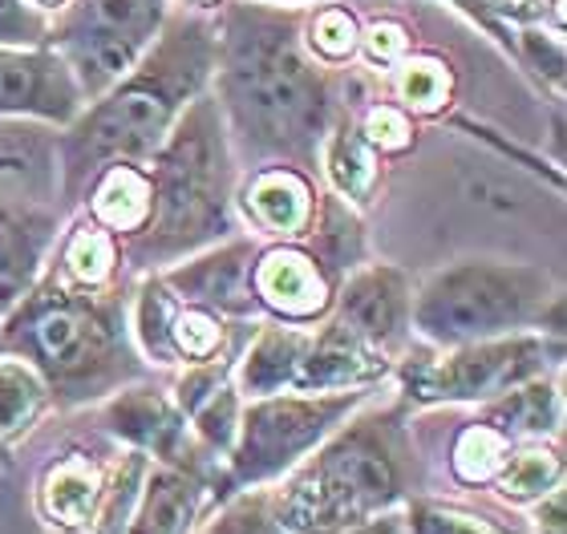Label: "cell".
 Wrapping results in <instances>:
<instances>
[{"mask_svg": "<svg viewBox=\"0 0 567 534\" xmlns=\"http://www.w3.org/2000/svg\"><path fill=\"white\" fill-rule=\"evenodd\" d=\"M215 65L227 143L244 146L260 167H317L332 102L324 73L300 53L296 12L231 4L224 36H215Z\"/></svg>", "mask_w": 567, "mask_h": 534, "instance_id": "cell-1", "label": "cell"}, {"mask_svg": "<svg viewBox=\"0 0 567 534\" xmlns=\"http://www.w3.org/2000/svg\"><path fill=\"white\" fill-rule=\"evenodd\" d=\"M215 70V29L199 17L166 21L158 45L146 49L131 73L114 82L97 106L82 109L61 134V195L78 202L114 163L146 167L166 143L178 114L199 97Z\"/></svg>", "mask_w": 567, "mask_h": 534, "instance_id": "cell-2", "label": "cell"}, {"mask_svg": "<svg viewBox=\"0 0 567 534\" xmlns=\"http://www.w3.org/2000/svg\"><path fill=\"white\" fill-rule=\"evenodd\" d=\"M0 353H12L45 377L61 409L102 401L146 373L134 348L126 300L102 287H78L53 272L12 304L0 328Z\"/></svg>", "mask_w": 567, "mask_h": 534, "instance_id": "cell-3", "label": "cell"}, {"mask_svg": "<svg viewBox=\"0 0 567 534\" xmlns=\"http://www.w3.org/2000/svg\"><path fill=\"white\" fill-rule=\"evenodd\" d=\"M422 494L414 438L398 413H369L332 429L284 474L276 519L288 534H344Z\"/></svg>", "mask_w": 567, "mask_h": 534, "instance_id": "cell-4", "label": "cell"}, {"mask_svg": "<svg viewBox=\"0 0 567 534\" xmlns=\"http://www.w3.org/2000/svg\"><path fill=\"white\" fill-rule=\"evenodd\" d=\"M146 170H151V219L138 235L122 243V255L134 268L154 272L236 231L231 219L236 170L215 94H199L178 114Z\"/></svg>", "mask_w": 567, "mask_h": 534, "instance_id": "cell-5", "label": "cell"}, {"mask_svg": "<svg viewBox=\"0 0 567 534\" xmlns=\"http://www.w3.org/2000/svg\"><path fill=\"white\" fill-rule=\"evenodd\" d=\"M564 336V300L532 263L458 260L414 292V333L437 348L495 341L511 333Z\"/></svg>", "mask_w": 567, "mask_h": 534, "instance_id": "cell-6", "label": "cell"}, {"mask_svg": "<svg viewBox=\"0 0 567 534\" xmlns=\"http://www.w3.org/2000/svg\"><path fill=\"white\" fill-rule=\"evenodd\" d=\"M373 389H337V392H272L251 397L239 413L236 441L227 450L219 478L212 486V502L256 486H272L288 470L305 462L332 429L369 405Z\"/></svg>", "mask_w": 567, "mask_h": 534, "instance_id": "cell-7", "label": "cell"}, {"mask_svg": "<svg viewBox=\"0 0 567 534\" xmlns=\"http://www.w3.org/2000/svg\"><path fill=\"white\" fill-rule=\"evenodd\" d=\"M564 360V336L547 333H511L495 341L446 348L437 360L405 365L402 389L414 405H486L507 389Z\"/></svg>", "mask_w": 567, "mask_h": 534, "instance_id": "cell-8", "label": "cell"}, {"mask_svg": "<svg viewBox=\"0 0 567 534\" xmlns=\"http://www.w3.org/2000/svg\"><path fill=\"white\" fill-rule=\"evenodd\" d=\"M106 453L65 450L37 478V514L58 534H122L138 502L142 478L151 458L138 450L118 453V462H102Z\"/></svg>", "mask_w": 567, "mask_h": 534, "instance_id": "cell-9", "label": "cell"}, {"mask_svg": "<svg viewBox=\"0 0 567 534\" xmlns=\"http://www.w3.org/2000/svg\"><path fill=\"white\" fill-rule=\"evenodd\" d=\"M163 24V0H78L61 12L49 41L82 85L85 102H97L110 85L131 73Z\"/></svg>", "mask_w": 567, "mask_h": 534, "instance_id": "cell-10", "label": "cell"}, {"mask_svg": "<svg viewBox=\"0 0 567 534\" xmlns=\"http://www.w3.org/2000/svg\"><path fill=\"white\" fill-rule=\"evenodd\" d=\"M102 426L131 450L146 453L154 465L195 474L207 486H215L219 478V458H212L207 446L195 438V429L187 426L171 392L151 389V385H122L102 405Z\"/></svg>", "mask_w": 567, "mask_h": 534, "instance_id": "cell-11", "label": "cell"}, {"mask_svg": "<svg viewBox=\"0 0 567 534\" xmlns=\"http://www.w3.org/2000/svg\"><path fill=\"white\" fill-rule=\"evenodd\" d=\"M131 336L138 341L142 356L158 360V365H195V360H212L227 348L224 316L178 300L163 284V275L142 280Z\"/></svg>", "mask_w": 567, "mask_h": 534, "instance_id": "cell-12", "label": "cell"}, {"mask_svg": "<svg viewBox=\"0 0 567 534\" xmlns=\"http://www.w3.org/2000/svg\"><path fill=\"white\" fill-rule=\"evenodd\" d=\"M329 316L393 360V353L414 333V287H410V275L402 268H393V263L357 268L344 280V287H337Z\"/></svg>", "mask_w": 567, "mask_h": 534, "instance_id": "cell-13", "label": "cell"}, {"mask_svg": "<svg viewBox=\"0 0 567 534\" xmlns=\"http://www.w3.org/2000/svg\"><path fill=\"white\" fill-rule=\"evenodd\" d=\"M85 94L58 49L0 45V118H41L70 126Z\"/></svg>", "mask_w": 567, "mask_h": 534, "instance_id": "cell-14", "label": "cell"}, {"mask_svg": "<svg viewBox=\"0 0 567 534\" xmlns=\"http://www.w3.org/2000/svg\"><path fill=\"white\" fill-rule=\"evenodd\" d=\"M337 280L341 275L300 243L256 251L251 263V292L260 300V312H272L284 324L324 321L337 300Z\"/></svg>", "mask_w": 567, "mask_h": 534, "instance_id": "cell-15", "label": "cell"}, {"mask_svg": "<svg viewBox=\"0 0 567 534\" xmlns=\"http://www.w3.org/2000/svg\"><path fill=\"white\" fill-rule=\"evenodd\" d=\"M256 251L260 248L251 239H219L212 248L195 251V260L163 272V284L187 304L236 316V321H256L260 316V300L251 292Z\"/></svg>", "mask_w": 567, "mask_h": 534, "instance_id": "cell-16", "label": "cell"}, {"mask_svg": "<svg viewBox=\"0 0 567 534\" xmlns=\"http://www.w3.org/2000/svg\"><path fill=\"white\" fill-rule=\"evenodd\" d=\"M231 373H236V360L227 353L212 356V360H195L175 380V392H171L183 417H187V426L195 429V438L207 446L212 458H219V465H224L227 450L236 441L239 413H244Z\"/></svg>", "mask_w": 567, "mask_h": 534, "instance_id": "cell-17", "label": "cell"}, {"mask_svg": "<svg viewBox=\"0 0 567 534\" xmlns=\"http://www.w3.org/2000/svg\"><path fill=\"white\" fill-rule=\"evenodd\" d=\"M393 360L353 336L341 321L324 316L320 333L308 336L305 360L296 373L292 392H337V389H373L390 377Z\"/></svg>", "mask_w": 567, "mask_h": 534, "instance_id": "cell-18", "label": "cell"}, {"mask_svg": "<svg viewBox=\"0 0 567 534\" xmlns=\"http://www.w3.org/2000/svg\"><path fill=\"white\" fill-rule=\"evenodd\" d=\"M58 243V214L0 195V304L12 308L37 284L49 248Z\"/></svg>", "mask_w": 567, "mask_h": 534, "instance_id": "cell-19", "label": "cell"}, {"mask_svg": "<svg viewBox=\"0 0 567 534\" xmlns=\"http://www.w3.org/2000/svg\"><path fill=\"white\" fill-rule=\"evenodd\" d=\"M207 499H212V486L203 478L151 462L122 534H195Z\"/></svg>", "mask_w": 567, "mask_h": 534, "instance_id": "cell-20", "label": "cell"}, {"mask_svg": "<svg viewBox=\"0 0 567 534\" xmlns=\"http://www.w3.org/2000/svg\"><path fill=\"white\" fill-rule=\"evenodd\" d=\"M239 207L260 235L300 239L317 219V195L300 170L260 167L239 190Z\"/></svg>", "mask_w": 567, "mask_h": 534, "instance_id": "cell-21", "label": "cell"}, {"mask_svg": "<svg viewBox=\"0 0 567 534\" xmlns=\"http://www.w3.org/2000/svg\"><path fill=\"white\" fill-rule=\"evenodd\" d=\"M305 328L284 321H268L251 333L248 353L236 360V389L244 397H272V392H292L296 373H300V360H305L308 348Z\"/></svg>", "mask_w": 567, "mask_h": 534, "instance_id": "cell-22", "label": "cell"}, {"mask_svg": "<svg viewBox=\"0 0 567 534\" xmlns=\"http://www.w3.org/2000/svg\"><path fill=\"white\" fill-rule=\"evenodd\" d=\"M483 421L495 426L503 438L511 441H544L556 438L559 426H564V397H559V385L551 377H532L507 389L503 397L486 401Z\"/></svg>", "mask_w": 567, "mask_h": 534, "instance_id": "cell-23", "label": "cell"}, {"mask_svg": "<svg viewBox=\"0 0 567 534\" xmlns=\"http://www.w3.org/2000/svg\"><path fill=\"white\" fill-rule=\"evenodd\" d=\"M82 199H90V219L110 235L131 239L151 219V170L138 163H114L90 182Z\"/></svg>", "mask_w": 567, "mask_h": 534, "instance_id": "cell-24", "label": "cell"}, {"mask_svg": "<svg viewBox=\"0 0 567 534\" xmlns=\"http://www.w3.org/2000/svg\"><path fill=\"white\" fill-rule=\"evenodd\" d=\"M324 175H329L337 199L365 207L378 195L381 182V155L365 143V134L353 118H341L332 126V134H324Z\"/></svg>", "mask_w": 567, "mask_h": 534, "instance_id": "cell-25", "label": "cell"}, {"mask_svg": "<svg viewBox=\"0 0 567 534\" xmlns=\"http://www.w3.org/2000/svg\"><path fill=\"white\" fill-rule=\"evenodd\" d=\"M491 486L511 506H532L556 486H564V458L547 441H515L507 462L491 478Z\"/></svg>", "mask_w": 567, "mask_h": 534, "instance_id": "cell-26", "label": "cell"}, {"mask_svg": "<svg viewBox=\"0 0 567 534\" xmlns=\"http://www.w3.org/2000/svg\"><path fill=\"white\" fill-rule=\"evenodd\" d=\"M118 260L122 239L110 235L106 227H97L90 219V223L70 227V235L61 239V251L49 272L78 287H106L114 280V272H118Z\"/></svg>", "mask_w": 567, "mask_h": 534, "instance_id": "cell-27", "label": "cell"}, {"mask_svg": "<svg viewBox=\"0 0 567 534\" xmlns=\"http://www.w3.org/2000/svg\"><path fill=\"white\" fill-rule=\"evenodd\" d=\"M49 385L29 360L0 353V438L17 441L49 409Z\"/></svg>", "mask_w": 567, "mask_h": 534, "instance_id": "cell-28", "label": "cell"}, {"mask_svg": "<svg viewBox=\"0 0 567 534\" xmlns=\"http://www.w3.org/2000/svg\"><path fill=\"white\" fill-rule=\"evenodd\" d=\"M405 534H519L495 514H483L462 502H442L430 494H414L402 506Z\"/></svg>", "mask_w": 567, "mask_h": 534, "instance_id": "cell-29", "label": "cell"}, {"mask_svg": "<svg viewBox=\"0 0 567 534\" xmlns=\"http://www.w3.org/2000/svg\"><path fill=\"white\" fill-rule=\"evenodd\" d=\"M515 441L503 438L495 426H486L483 417L458 429L454 450H450V474L458 486H491V478L498 474V465L507 462V453Z\"/></svg>", "mask_w": 567, "mask_h": 534, "instance_id": "cell-30", "label": "cell"}, {"mask_svg": "<svg viewBox=\"0 0 567 534\" xmlns=\"http://www.w3.org/2000/svg\"><path fill=\"white\" fill-rule=\"evenodd\" d=\"M195 534H288V531L276 519V490L256 486L215 502V514L212 519H199Z\"/></svg>", "mask_w": 567, "mask_h": 534, "instance_id": "cell-31", "label": "cell"}, {"mask_svg": "<svg viewBox=\"0 0 567 534\" xmlns=\"http://www.w3.org/2000/svg\"><path fill=\"white\" fill-rule=\"evenodd\" d=\"M398 97L414 114H437L450 97V73L437 61H405L398 70Z\"/></svg>", "mask_w": 567, "mask_h": 534, "instance_id": "cell-32", "label": "cell"}, {"mask_svg": "<svg viewBox=\"0 0 567 534\" xmlns=\"http://www.w3.org/2000/svg\"><path fill=\"white\" fill-rule=\"evenodd\" d=\"M308 45L324 61H349L357 53V45H361V29L349 17V9L329 4V9H320L312 17V24H308Z\"/></svg>", "mask_w": 567, "mask_h": 534, "instance_id": "cell-33", "label": "cell"}, {"mask_svg": "<svg viewBox=\"0 0 567 534\" xmlns=\"http://www.w3.org/2000/svg\"><path fill=\"white\" fill-rule=\"evenodd\" d=\"M49 41V17L33 0H0V45L37 49Z\"/></svg>", "mask_w": 567, "mask_h": 534, "instance_id": "cell-34", "label": "cell"}, {"mask_svg": "<svg viewBox=\"0 0 567 534\" xmlns=\"http://www.w3.org/2000/svg\"><path fill=\"white\" fill-rule=\"evenodd\" d=\"M361 134L365 143L378 150V155H402L414 143V126L398 106H373L361 122Z\"/></svg>", "mask_w": 567, "mask_h": 534, "instance_id": "cell-35", "label": "cell"}, {"mask_svg": "<svg viewBox=\"0 0 567 534\" xmlns=\"http://www.w3.org/2000/svg\"><path fill=\"white\" fill-rule=\"evenodd\" d=\"M523 57L532 61L535 70L547 73L556 85H564V41L556 33H539V29H523L519 33Z\"/></svg>", "mask_w": 567, "mask_h": 534, "instance_id": "cell-36", "label": "cell"}, {"mask_svg": "<svg viewBox=\"0 0 567 534\" xmlns=\"http://www.w3.org/2000/svg\"><path fill=\"white\" fill-rule=\"evenodd\" d=\"M361 41H365V57L373 61V65H393V61L410 49L405 29L402 24H393V21H378L365 36H361Z\"/></svg>", "mask_w": 567, "mask_h": 534, "instance_id": "cell-37", "label": "cell"}, {"mask_svg": "<svg viewBox=\"0 0 567 534\" xmlns=\"http://www.w3.org/2000/svg\"><path fill=\"white\" fill-rule=\"evenodd\" d=\"M527 511H532V531L535 534H567V494H564V486H556L551 494H544L539 502H532Z\"/></svg>", "mask_w": 567, "mask_h": 534, "instance_id": "cell-38", "label": "cell"}, {"mask_svg": "<svg viewBox=\"0 0 567 534\" xmlns=\"http://www.w3.org/2000/svg\"><path fill=\"white\" fill-rule=\"evenodd\" d=\"M454 4L471 12V17L483 24V29H491V33H495L503 45H511L507 29H503V12H498V0H454Z\"/></svg>", "mask_w": 567, "mask_h": 534, "instance_id": "cell-39", "label": "cell"}, {"mask_svg": "<svg viewBox=\"0 0 567 534\" xmlns=\"http://www.w3.org/2000/svg\"><path fill=\"white\" fill-rule=\"evenodd\" d=\"M344 534H405L402 511L381 514V519H373V523H361V526H353V531H344Z\"/></svg>", "mask_w": 567, "mask_h": 534, "instance_id": "cell-40", "label": "cell"}, {"mask_svg": "<svg viewBox=\"0 0 567 534\" xmlns=\"http://www.w3.org/2000/svg\"><path fill=\"white\" fill-rule=\"evenodd\" d=\"M0 470H12V450L4 438H0Z\"/></svg>", "mask_w": 567, "mask_h": 534, "instance_id": "cell-41", "label": "cell"}, {"mask_svg": "<svg viewBox=\"0 0 567 534\" xmlns=\"http://www.w3.org/2000/svg\"><path fill=\"white\" fill-rule=\"evenodd\" d=\"M37 9H61V0H33Z\"/></svg>", "mask_w": 567, "mask_h": 534, "instance_id": "cell-42", "label": "cell"}, {"mask_svg": "<svg viewBox=\"0 0 567 534\" xmlns=\"http://www.w3.org/2000/svg\"><path fill=\"white\" fill-rule=\"evenodd\" d=\"M195 4H215V0H195Z\"/></svg>", "mask_w": 567, "mask_h": 534, "instance_id": "cell-43", "label": "cell"}, {"mask_svg": "<svg viewBox=\"0 0 567 534\" xmlns=\"http://www.w3.org/2000/svg\"><path fill=\"white\" fill-rule=\"evenodd\" d=\"M4 312H9V308H4V304H0V316H4Z\"/></svg>", "mask_w": 567, "mask_h": 534, "instance_id": "cell-44", "label": "cell"}]
</instances>
